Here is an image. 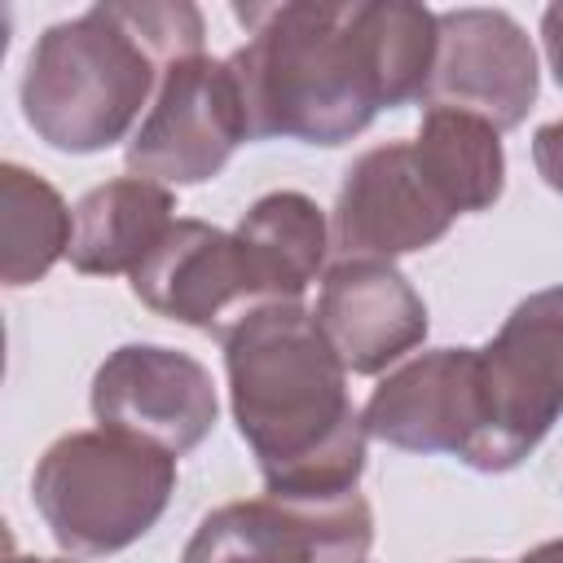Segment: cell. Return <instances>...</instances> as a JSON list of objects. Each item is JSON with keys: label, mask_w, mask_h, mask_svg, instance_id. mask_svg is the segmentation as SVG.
Returning <instances> with one entry per match:
<instances>
[{"label": "cell", "mask_w": 563, "mask_h": 563, "mask_svg": "<svg viewBox=\"0 0 563 563\" xmlns=\"http://www.w3.org/2000/svg\"><path fill=\"white\" fill-rule=\"evenodd\" d=\"M466 563H488V559H466Z\"/></svg>", "instance_id": "obj_22"}, {"label": "cell", "mask_w": 563, "mask_h": 563, "mask_svg": "<svg viewBox=\"0 0 563 563\" xmlns=\"http://www.w3.org/2000/svg\"><path fill=\"white\" fill-rule=\"evenodd\" d=\"M251 141L238 79L220 57H185L163 70L150 114L132 132L123 163L141 180L158 185H202L229 154Z\"/></svg>", "instance_id": "obj_7"}, {"label": "cell", "mask_w": 563, "mask_h": 563, "mask_svg": "<svg viewBox=\"0 0 563 563\" xmlns=\"http://www.w3.org/2000/svg\"><path fill=\"white\" fill-rule=\"evenodd\" d=\"M233 233L246 242L273 303H299L308 282L321 273L330 246L321 207L295 189H277L251 202Z\"/></svg>", "instance_id": "obj_15"}, {"label": "cell", "mask_w": 563, "mask_h": 563, "mask_svg": "<svg viewBox=\"0 0 563 563\" xmlns=\"http://www.w3.org/2000/svg\"><path fill=\"white\" fill-rule=\"evenodd\" d=\"M537 101V53L506 9L435 13V62L422 106L466 110L497 132L519 128Z\"/></svg>", "instance_id": "obj_9"}, {"label": "cell", "mask_w": 563, "mask_h": 563, "mask_svg": "<svg viewBox=\"0 0 563 563\" xmlns=\"http://www.w3.org/2000/svg\"><path fill=\"white\" fill-rule=\"evenodd\" d=\"M457 211L427 176L413 141L365 150L334 198V246L343 260H396L449 233Z\"/></svg>", "instance_id": "obj_11"}, {"label": "cell", "mask_w": 563, "mask_h": 563, "mask_svg": "<svg viewBox=\"0 0 563 563\" xmlns=\"http://www.w3.org/2000/svg\"><path fill=\"white\" fill-rule=\"evenodd\" d=\"M479 396L484 422L462 462L484 475L510 471L563 413V286L528 295L479 347Z\"/></svg>", "instance_id": "obj_5"}, {"label": "cell", "mask_w": 563, "mask_h": 563, "mask_svg": "<svg viewBox=\"0 0 563 563\" xmlns=\"http://www.w3.org/2000/svg\"><path fill=\"white\" fill-rule=\"evenodd\" d=\"M312 317L352 374H378L427 339V303L387 260L334 264Z\"/></svg>", "instance_id": "obj_13"}, {"label": "cell", "mask_w": 563, "mask_h": 563, "mask_svg": "<svg viewBox=\"0 0 563 563\" xmlns=\"http://www.w3.org/2000/svg\"><path fill=\"white\" fill-rule=\"evenodd\" d=\"M172 211L176 198L158 180L123 176L88 189L70 211V246H66L70 268L92 277L136 273L176 224Z\"/></svg>", "instance_id": "obj_14"}, {"label": "cell", "mask_w": 563, "mask_h": 563, "mask_svg": "<svg viewBox=\"0 0 563 563\" xmlns=\"http://www.w3.org/2000/svg\"><path fill=\"white\" fill-rule=\"evenodd\" d=\"M532 163H537L541 180L554 194H563V119L537 128V136H532Z\"/></svg>", "instance_id": "obj_18"}, {"label": "cell", "mask_w": 563, "mask_h": 563, "mask_svg": "<svg viewBox=\"0 0 563 563\" xmlns=\"http://www.w3.org/2000/svg\"><path fill=\"white\" fill-rule=\"evenodd\" d=\"M172 488L176 457L110 427L53 440L31 475V501L70 554H114L141 541L167 510Z\"/></svg>", "instance_id": "obj_4"}, {"label": "cell", "mask_w": 563, "mask_h": 563, "mask_svg": "<svg viewBox=\"0 0 563 563\" xmlns=\"http://www.w3.org/2000/svg\"><path fill=\"white\" fill-rule=\"evenodd\" d=\"M413 150H418L427 176L435 180V189L444 194V202L457 216L484 211L501 198L506 154H501V141H497L493 123H484L466 110L427 106L422 128L413 136Z\"/></svg>", "instance_id": "obj_16"}, {"label": "cell", "mask_w": 563, "mask_h": 563, "mask_svg": "<svg viewBox=\"0 0 563 563\" xmlns=\"http://www.w3.org/2000/svg\"><path fill=\"white\" fill-rule=\"evenodd\" d=\"M132 295L150 312L216 334L220 343L246 312L273 303L246 242L207 220H176L132 273Z\"/></svg>", "instance_id": "obj_8"}, {"label": "cell", "mask_w": 563, "mask_h": 563, "mask_svg": "<svg viewBox=\"0 0 563 563\" xmlns=\"http://www.w3.org/2000/svg\"><path fill=\"white\" fill-rule=\"evenodd\" d=\"M92 413L101 427L150 440L180 457L207 440L220 400L207 365L189 352L163 343H128L97 365Z\"/></svg>", "instance_id": "obj_10"}, {"label": "cell", "mask_w": 563, "mask_h": 563, "mask_svg": "<svg viewBox=\"0 0 563 563\" xmlns=\"http://www.w3.org/2000/svg\"><path fill=\"white\" fill-rule=\"evenodd\" d=\"M202 53V13L185 0H101L53 22L22 70V114L62 154H97L128 136L158 70Z\"/></svg>", "instance_id": "obj_3"}, {"label": "cell", "mask_w": 563, "mask_h": 563, "mask_svg": "<svg viewBox=\"0 0 563 563\" xmlns=\"http://www.w3.org/2000/svg\"><path fill=\"white\" fill-rule=\"evenodd\" d=\"M541 40H545V57H550V70L563 88V4H550L541 13Z\"/></svg>", "instance_id": "obj_19"}, {"label": "cell", "mask_w": 563, "mask_h": 563, "mask_svg": "<svg viewBox=\"0 0 563 563\" xmlns=\"http://www.w3.org/2000/svg\"><path fill=\"white\" fill-rule=\"evenodd\" d=\"M519 563H563V541H541V545H532Z\"/></svg>", "instance_id": "obj_20"}, {"label": "cell", "mask_w": 563, "mask_h": 563, "mask_svg": "<svg viewBox=\"0 0 563 563\" xmlns=\"http://www.w3.org/2000/svg\"><path fill=\"white\" fill-rule=\"evenodd\" d=\"M246 44L229 53L246 136L343 145L378 110L422 101L435 62V13L413 0L233 4Z\"/></svg>", "instance_id": "obj_1"}, {"label": "cell", "mask_w": 563, "mask_h": 563, "mask_svg": "<svg viewBox=\"0 0 563 563\" xmlns=\"http://www.w3.org/2000/svg\"><path fill=\"white\" fill-rule=\"evenodd\" d=\"M365 431L409 453H466L484 422L479 347H435L387 374L369 405Z\"/></svg>", "instance_id": "obj_12"}, {"label": "cell", "mask_w": 563, "mask_h": 563, "mask_svg": "<svg viewBox=\"0 0 563 563\" xmlns=\"http://www.w3.org/2000/svg\"><path fill=\"white\" fill-rule=\"evenodd\" d=\"M70 246V211L62 194L18 167H0V282L4 286H31L40 282Z\"/></svg>", "instance_id": "obj_17"}, {"label": "cell", "mask_w": 563, "mask_h": 563, "mask_svg": "<svg viewBox=\"0 0 563 563\" xmlns=\"http://www.w3.org/2000/svg\"><path fill=\"white\" fill-rule=\"evenodd\" d=\"M4 563H66V559H26V554H9Z\"/></svg>", "instance_id": "obj_21"}, {"label": "cell", "mask_w": 563, "mask_h": 563, "mask_svg": "<svg viewBox=\"0 0 563 563\" xmlns=\"http://www.w3.org/2000/svg\"><path fill=\"white\" fill-rule=\"evenodd\" d=\"M374 541L369 501L264 493L202 515L180 563H361Z\"/></svg>", "instance_id": "obj_6"}, {"label": "cell", "mask_w": 563, "mask_h": 563, "mask_svg": "<svg viewBox=\"0 0 563 563\" xmlns=\"http://www.w3.org/2000/svg\"><path fill=\"white\" fill-rule=\"evenodd\" d=\"M229 405L264 488L286 497L352 493L365 471V418L347 369L303 303H264L224 334Z\"/></svg>", "instance_id": "obj_2"}]
</instances>
